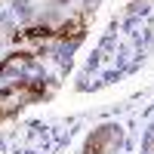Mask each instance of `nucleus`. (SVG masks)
<instances>
[{"label": "nucleus", "instance_id": "obj_2", "mask_svg": "<svg viewBox=\"0 0 154 154\" xmlns=\"http://www.w3.org/2000/svg\"><path fill=\"white\" fill-rule=\"evenodd\" d=\"M123 148V126L120 123H102L86 136L80 154H117Z\"/></svg>", "mask_w": 154, "mask_h": 154}, {"label": "nucleus", "instance_id": "obj_1", "mask_svg": "<svg viewBox=\"0 0 154 154\" xmlns=\"http://www.w3.org/2000/svg\"><path fill=\"white\" fill-rule=\"evenodd\" d=\"M108 46H114V56H108L114 59V68L108 71V83H111L114 74L120 77L126 71H133L154 49V0L136 3L120 22H114L111 37L102 43V49H108ZM102 62H96V65H102Z\"/></svg>", "mask_w": 154, "mask_h": 154}, {"label": "nucleus", "instance_id": "obj_3", "mask_svg": "<svg viewBox=\"0 0 154 154\" xmlns=\"http://www.w3.org/2000/svg\"><path fill=\"white\" fill-rule=\"evenodd\" d=\"M142 154H154V120L145 130V139H142Z\"/></svg>", "mask_w": 154, "mask_h": 154}]
</instances>
